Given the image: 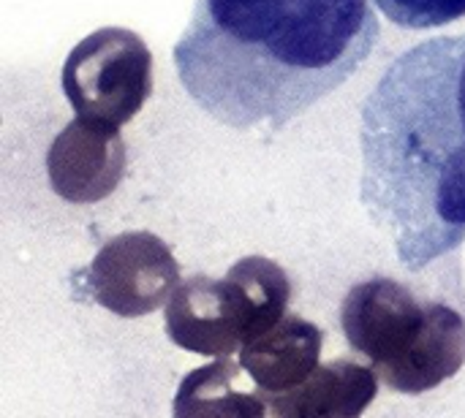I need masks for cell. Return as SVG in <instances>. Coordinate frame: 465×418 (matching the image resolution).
<instances>
[{"mask_svg":"<svg viewBox=\"0 0 465 418\" xmlns=\"http://www.w3.org/2000/svg\"><path fill=\"white\" fill-rule=\"evenodd\" d=\"M379 35L371 0H196L174 65L213 120L281 131L351 79Z\"/></svg>","mask_w":465,"mask_h":418,"instance_id":"obj_1","label":"cell"},{"mask_svg":"<svg viewBox=\"0 0 465 418\" xmlns=\"http://www.w3.org/2000/svg\"><path fill=\"white\" fill-rule=\"evenodd\" d=\"M362 204L420 269L465 239V33L403 52L362 106Z\"/></svg>","mask_w":465,"mask_h":418,"instance_id":"obj_2","label":"cell"},{"mask_svg":"<svg viewBox=\"0 0 465 418\" xmlns=\"http://www.w3.org/2000/svg\"><path fill=\"white\" fill-rule=\"evenodd\" d=\"M341 326L381 384L401 394H425L465 365L463 316L439 302H420L390 277L357 283L341 305Z\"/></svg>","mask_w":465,"mask_h":418,"instance_id":"obj_3","label":"cell"},{"mask_svg":"<svg viewBox=\"0 0 465 418\" xmlns=\"http://www.w3.org/2000/svg\"><path fill=\"white\" fill-rule=\"evenodd\" d=\"M289 302L286 269L264 256H248L223 280H183L166 302V335L183 351L223 359L281 324Z\"/></svg>","mask_w":465,"mask_h":418,"instance_id":"obj_4","label":"cell"},{"mask_svg":"<svg viewBox=\"0 0 465 418\" xmlns=\"http://www.w3.org/2000/svg\"><path fill=\"white\" fill-rule=\"evenodd\" d=\"M60 87L76 117L123 128L153 95V54L139 33L101 27L68 52Z\"/></svg>","mask_w":465,"mask_h":418,"instance_id":"obj_5","label":"cell"},{"mask_svg":"<svg viewBox=\"0 0 465 418\" xmlns=\"http://www.w3.org/2000/svg\"><path fill=\"white\" fill-rule=\"evenodd\" d=\"M82 275L90 296L120 318L150 316L180 286L172 248L150 231L112 237Z\"/></svg>","mask_w":465,"mask_h":418,"instance_id":"obj_6","label":"cell"},{"mask_svg":"<svg viewBox=\"0 0 465 418\" xmlns=\"http://www.w3.org/2000/svg\"><path fill=\"white\" fill-rule=\"evenodd\" d=\"M125 163L128 152L117 125L74 117L49 144L46 177L63 201L95 204L114 193Z\"/></svg>","mask_w":465,"mask_h":418,"instance_id":"obj_7","label":"cell"},{"mask_svg":"<svg viewBox=\"0 0 465 418\" xmlns=\"http://www.w3.org/2000/svg\"><path fill=\"white\" fill-rule=\"evenodd\" d=\"M373 367L335 359L286 394H264V418H362L379 394Z\"/></svg>","mask_w":465,"mask_h":418,"instance_id":"obj_8","label":"cell"},{"mask_svg":"<svg viewBox=\"0 0 465 418\" xmlns=\"http://www.w3.org/2000/svg\"><path fill=\"white\" fill-rule=\"evenodd\" d=\"M324 335L316 324L289 313L267 335L240 351V367L264 394H286L302 386L316 370Z\"/></svg>","mask_w":465,"mask_h":418,"instance_id":"obj_9","label":"cell"},{"mask_svg":"<svg viewBox=\"0 0 465 418\" xmlns=\"http://www.w3.org/2000/svg\"><path fill=\"white\" fill-rule=\"evenodd\" d=\"M245 375L229 356L196 367L174 394L172 418H264V397Z\"/></svg>","mask_w":465,"mask_h":418,"instance_id":"obj_10","label":"cell"},{"mask_svg":"<svg viewBox=\"0 0 465 418\" xmlns=\"http://www.w3.org/2000/svg\"><path fill=\"white\" fill-rule=\"evenodd\" d=\"M398 27L430 30L465 16V0H373Z\"/></svg>","mask_w":465,"mask_h":418,"instance_id":"obj_11","label":"cell"}]
</instances>
